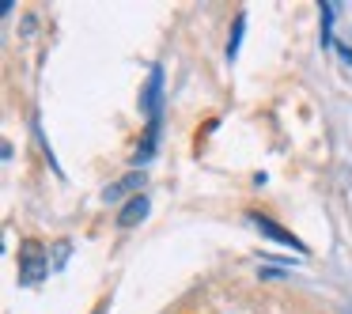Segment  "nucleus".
I'll return each instance as SVG.
<instances>
[{"label": "nucleus", "mask_w": 352, "mask_h": 314, "mask_svg": "<svg viewBox=\"0 0 352 314\" xmlns=\"http://www.w3.org/2000/svg\"><path fill=\"white\" fill-rule=\"evenodd\" d=\"M50 269L54 265H50V258H46V246H42L38 238H27V243L19 246V284H23V288H34Z\"/></svg>", "instance_id": "1"}, {"label": "nucleus", "mask_w": 352, "mask_h": 314, "mask_svg": "<svg viewBox=\"0 0 352 314\" xmlns=\"http://www.w3.org/2000/svg\"><path fill=\"white\" fill-rule=\"evenodd\" d=\"M246 220L254 223V227L261 231V235L269 238V243H276V246H292V250H299V254H307V246L299 243L296 235H292L288 227H280L276 220H269V216H261V212H246Z\"/></svg>", "instance_id": "2"}, {"label": "nucleus", "mask_w": 352, "mask_h": 314, "mask_svg": "<svg viewBox=\"0 0 352 314\" xmlns=\"http://www.w3.org/2000/svg\"><path fill=\"white\" fill-rule=\"evenodd\" d=\"M140 110L148 117H163V69L155 65L152 76H148V87L140 91Z\"/></svg>", "instance_id": "3"}, {"label": "nucleus", "mask_w": 352, "mask_h": 314, "mask_svg": "<svg viewBox=\"0 0 352 314\" xmlns=\"http://www.w3.org/2000/svg\"><path fill=\"white\" fill-rule=\"evenodd\" d=\"M148 216V197L144 193H137L133 201H125V208L118 212V227H133V223H140Z\"/></svg>", "instance_id": "4"}, {"label": "nucleus", "mask_w": 352, "mask_h": 314, "mask_svg": "<svg viewBox=\"0 0 352 314\" xmlns=\"http://www.w3.org/2000/svg\"><path fill=\"white\" fill-rule=\"evenodd\" d=\"M140 182H144V175H125L122 182H118V186H110V190L102 193V197H107V201H122V193H133V190H140Z\"/></svg>", "instance_id": "5"}, {"label": "nucleus", "mask_w": 352, "mask_h": 314, "mask_svg": "<svg viewBox=\"0 0 352 314\" xmlns=\"http://www.w3.org/2000/svg\"><path fill=\"white\" fill-rule=\"evenodd\" d=\"M243 27H246V16H239V19H235V31H231V38H228V61H235V54H239V42H243Z\"/></svg>", "instance_id": "6"}, {"label": "nucleus", "mask_w": 352, "mask_h": 314, "mask_svg": "<svg viewBox=\"0 0 352 314\" xmlns=\"http://www.w3.org/2000/svg\"><path fill=\"white\" fill-rule=\"evenodd\" d=\"M341 54H344V61H349V65H352V49H341Z\"/></svg>", "instance_id": "7"}, {"label": "nucleus", "mask_w": 352, "mask_h": 314, "mask_svg": "<svg viewBox=\"0 0 352 314\" xmlns=\"http://www.w3.org/2000/svg\"><path fill=\"white\" fill-rule=\"evenodd\" d=\"M91 314H107V306H95V311Z\"/></svg>", "instance_id": "8"}]
</instances>
